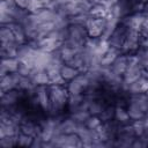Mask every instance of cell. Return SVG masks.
I'll list each match as a JSON object with an SVG mask.
<instances>
[{
    "instance_id": "cell-13",
    "label": "cell",
    "mask_w": 148,
    "mask_h": 148,
    "mask_svg": "<svg viewBox=\"0 0 148 148\" xmlns=\"http://www.w3.org/2000/svg\"><path fill=\"white\" fill-rule=\"evenodd\" d=\"M114 119L120 125L128 124L131 118H130L127 109H125L124 106H116V109H114Z\"/></svg>"
},
{
    "instance_id": "cell-5",
    "label": "cell",
    "mask_w": 148,
    "mask_h": 148,
    "mask_svg": "<svg viewBox=\"0 0 148 148\" xmlns=\"http://www.w3.org/2000/svg\"><path fill=\"white\" fill-rule=\"evenodd\" d=\"M23 90L21 89H12L5 92H1V104L5 108H9L16 104V102L18 101L21 94Z\"/></svg>"
},
{
    "instance_id": "cell-30",
    "label": "cell",
    "mask_w": 148,
    "mask_h": 148,
    "mask_svg": "<svg viewBox=\"0 0 148 148\" xmlns=\"http://www.w3.org/2000/svg\"><path fill=\"white\" fill-rule=\"evenodd\" d=\"M31 71H32V68H31L30 66H28L27 64H24V62L20 61V65H18V69H17L18 74H21L22 76H30V74H31Z\"/></svg>"
},
{
    "instance_id": "cell-1",
    "label": "cell",
    "mask_w": 148,
    "mask_h": 148,
    "mask_svg": "<svg viewBox=\"0 0 148 148\" xmlns=\"http://www.w3.org/2000/svg\"><path fill=\"white\" fill-rule=\"evenodd\" d=\"M49 92H50V101H51L50 111H52L51 114L57 116V113L68 104L69 92L67 88L58 84H49Z\"/></svg>"
},
{
    "instance_id": "cell-29",
    "label": "cell",
    "mask_w": 148,
    "mask_h": 148,
    "mask_svg": "<svg viewBox=\"0 0 148 148\" xmlns=\"http://www.w3.org/2000/svg\"><path fill=\"white\" fill-rule=\"evenodd\" d=\"M102 123H103V121L101 120V118H99L98 116H92V114H91V116L87 119L86 126H87L88 128H90V130H96Z\"/></svg>"
},
{
    "instance_id": "cell-33",
    "label": "cell",
    "mask_w": 148,
    "mask_h": 148,
    "mask_svg": "<svg viewBox=\"0 0 148 148\" xmlns=\"http://www.w3.org/2000/svg\"><path fill=\"white\" fill-rule=\"evenodd\" d=\"M14 3H15L17 7H20V8L27 10V7H28V0H14Z\"/></svg>"
},
{
    "instance_id": "cell-4",
    "label": "cell",
    "mask_w": 148,
    "mask_h": 148,
    "mask_svg": "<svg viewBox=\"0 0 148 148\" xmlns=\"http://www.w3.org/2000/svg\"><path fill=\"white\" fill-rule=\"evenodd\" d=\"M62 44H64V42L54 39V38L50 37V36H45V37H43L42 39L38 40V49L52 53L54 51H58L61 47Z\"/></svg>"
},
{
    "instance_id": "cell-22",
    "label": "cell",
    "mask_w": 148,
    "mask_h": 148,
    "mask_svg": "<svg viewBox=\"0 0 148 148\" xmlns=\"http://www.w3.org/2000/svg\"><path fill=\"white\" fill-rule=\"evenodd\" d=\"M0 39L1 42H15V36L12 29L8 25H2L0 29Z\"/></svg>"
},
{
    "instance_id": "cell-28",
    "label": "cell",
    "mask_w": 148,
    "mask_h": 148,
    "mask_svg": "<svg viewBox=\"0 0 148 148\" xmlns=\"http://www.w3.org/2000/svg\"><path fill=\"white\" fill-rule=\"evenodd\" d=\"M17 146V135L15 136H5L0 139V147L2 148H9Z\"/></svg>"
},
{
    "instance_id": "cell-20",
    "label": "cell",
    "mask_w": 148,
    "mask_h": 148,
    "mask_svg": "<svg viewBox=\"0 0 148 148\" xmlns=\"http://www.w3.org/2000/svg\"><path fill=\"white\" fill-rule=\"evenodd\" d=\"M110 47H111V45H110L109 39H104V38L99 37V38H98V43H97L95 53L98 54V56H101V57H103V56L110 50Z\"/></svg>"
},
{
    "instance_id": "cell-25",
    "label": "cell",
    "mask_w": 148,
    "mask_h": 148,
    "mask_svg": "<svg viewBox=\"0 0 148 148\" xmlns=\"http://www.w3.org/2000/svg\"><path fill=\"white\" fill-rule=\"evenodd\" d=\"M32 141H34V136H31V135L24 134L22 132H20L17 134V146H21V147H31Z\"/></svg>"
},
{
    "instance_id": "cell-35",
    "label": "cell",
    "mask_w": 148,
    "mask_h": 148,
    "mask_svg": "<svg viewBox=\"0 0 148 148\" xmlns=\"http://www.w3.org/2000/svg\"><path fill=\"white\" fill-rule=\"evenodd\" d=\"M146 94H147V96H148V91H147ZM147 113H148V108H147Z\"/></svg>"
},
{
    "instance_id": "cell-27",
    "label": "cell",
    "mask_w": 148,
    "mask_h": 148,
    "mask_svg": "<svg viewBox=\"0 0 148 148\" xmlns=\"http://www.w3.org/2000/svg\"><path fill=\"white\" fill-rule=\"evenodd\" d=\"M42 8H44V6H43L40 0H28V7H27L28 13L35 14L38 10H40Z\"/></svg>"
},
{
    "instance_id": "cell-8",
    "label": "cell",
    "mask_w": 148,
    "mask_h": 148,
    "mask_svg": "<svg viewBox=\"0 0 148 148\" xmlns=\"http://www.w3.org/2000/svg\"><path fill=\"white\" fill-rule=\"evenodd\" d=\"M126 68H127V54L120 53L117 57V59L113 61V64L111 65V69L117 75L123 76V74L125 73Z\"/></svg>"
},
{
    "instance_id": "cell-23",
    "label": "cell",
    "mask_w": 148,
    "mask_h": 148,
    "mask_svg": "<svg viewBox=\"0 0 148 148\" xmlns=\"http://www.w3.org/2000/svg\"><path fill=\"white\" fill-rule=\"evenodd\" d=\"M114 109L113 106H105L104 110L99 113V118L103 123H108V121H111L113 118H114Z\"/></svg>"
},
{
    "instance_id": "cell-17",
    "label": "cell",
    "mask_w": 148,
    "mask_h": 148,
    "mask_svg": "<svg viewBox=\"0 0 148 148\" xmlns=\"http://www.w3.org/2000/svg\"><path fill=\"white\" fill-rule=\"evenodd\" d=\"M127 111L130 114L131 120H139V119H143L146 116V112L143 110H141L136 104L134 103H128L127 105Z\"/></svg>"
},
{
    "instance_id": "cell-34",
    "label": "cell",
    "mask_w": 148,
    "mask_h": 148,
    "mask_svg": "<svg viewBox=\"0 0 148 148\" xmlns=\"http://www.w3.org/2000/svg\"><path fill=\"white\" fill-rule=\"evenodd\" d=\"M145 69H146V71H148V62L146 64V67H145Z\"/></svg>"
},
{
    "instance_id": "cell-15",
    "label": "cell",
    "mask_w": 148,
    "mask_h": 148,
    "mask_svg": "<svg viewBox=\"0 0 148 148\" xmlns=\"http://www.w3.org/2000/svg\"><path fill=\"white\" fill-rule=\"evenodd\" d=\"M121 52L117 49H113V47H110V50L102 57L101 59V65L102 66H111L113 64V61L117 59V57L120 54Z\"/></svg>"
},
{
    "instance_id": "cell-12",
    "label": "cell",
    "mask_w": 148,
    "mask_h": 148,
    "mask_svg": "<svg viewBox=\"0 0 148 148\" xmlns=\"http://www.w3.org/2000/svg\"><path fill=\"white\" fill-rule=\"evenodd\" d=\"M60 73L62 75V77L65 79V81H71V80L75 79L81 72H80V69H77V68H75L73 66L64 64L61 66V68H60Z\"/></svg>"
},
{
    "instance_id": "cell-31",
    "label": "cell",
    "mask_w": 148,
    "mask_h": 148,
    "mask_svg": "<svg viewBox=\"0 0 148 148\" xmlns=\"http://www.w3.org/2000/svg\"><path fill=\"white\" fill-rule=\"evenodd\" d=\"M14 22H15V20H14V17L10 14H8V13H0V23L2 25H9V24H12Z\"/></svg>"
},
{
    "instance_id": "cell-26",
    "label": "cell",
    "mask_w": 148,
    "mask_h": 148,
    "mask_svg": "<svg viewBox=\"0 0 148 148\" xmlns=\"http://www.w3.org/2000/svg\"><path fill=\"white\" fill-rule=\"evenodd\" d=\"M132 127H133V132L135 136H141L145 133L146 126L143 123V119H139V120H133L132 123Z\"/></svg>"
},
{
    "instance_id": "cell-18",
    "label": "cell",
    "mask_w": 148,
    "mask_h": 148,
    "mask_svg": "<svg viewBox=\"0 0 148 148\" xmlns=\"http://www.w3.org/2000/svg\"><path fill=\"white\" fill-rule=\"evenodd\" d=\"M90 112L88 110H84V109H77L75 110L74 112L71 113V117L77 123V124H86L87 119L90 117Z\"/></svg>"
},
{
    "instance_id": "cell-14",
    "label": "cell",
    "mask_w": 148,
    "mask_h": 148,
    "mask_svg": "<svg viewBox=\"0 0 148 148\" xmlns=\"http://www.w3.org/2000/svg\"><path fill=\"white\" fill-rule=\"evenodd\" d=\"M108 14H109V9L103 3L92 5L89 10V15L91 17H96V18H104Z\"/></svg>"
},
{
    "instance_id": "cell-19",
    "label": "cell",
    "mask_w": 148,
    "mask_h": 148,
    "mask_svg": "<svg viewBox=\"0 0 148 148\" xmlns=\"http://www.w3.org/2000/svg\"><path fill=\"white\" fill-rule=\"evenodd\" d=\"M66 88H67L69 95H79V94H83V91H84V88L82 87V84L79 82V80L76 77L68 81Z\"/></svg>"
},
{
    "instance_id": "cell-2",
    "label": "cell",
    "mask_w": 148,
    "mask_h": 148,
    "mask_svg": "<svg viewBox=\"0 0 148 148\" xmlns=\"http://www.w3.org/2000/svg\"><path fill=\"white\" fill-rule=\"evenodd\" d=\"M105 25H106L105 17L104 18H96V17H91V16L87 20V22L84 24V27L87 29V32H88V36L94 37V38H97V37L102 36Z\"/></svg>"
},
{
    "instance_id": "cell-9",
    "label": "cell",
    "mask_w": 148,
    "mask_h": 148,
    "mask_svg": "<svg viewBox=\"0 0 148 148\" xmlns=\"http://www.w3.org/2000/svg\"><path fill=\"white\" fill-rule=\"evenodd\" d=\"M21 132L20 125L13 123H1L0 124V139L5 136H15Z\"/></svg>"
},
{
    "instance_id": "cell-16",
    "label": "cell",
    "mask_w": 148,
    "mask_h": 148,
    "mask_svg": "<svg viewBox=\"0 0 148 148\" xmlns=\"http://www.w3.org/2000/svg\"><path fill=\"white\" fill-rule=\"evenodd\" d=\"M59 52H60V57H61V59H62V61L65 62V64H67L68 61H71L74 57H75V54L77 53L76 52V50H74L73 47H71V46H68L67 44H62L61 45V47L59 49Z\"/></svg>"
},
{
    "instance_id": "cell-24",
    "label": "cell",
    "mask_w": 148,
    "mask_h": 148,
    "mask_svg": "<svg viewBox=\"0 0 148 148\" xmlns=\"http://www.w3.org/2000/svg\"><path fill=\"white\" fill-rule=\"evenodd\" d=\"M49 77H50V84H58V86H64L65 79L62 77L60 71H54V72H47Z\"/></svg>"
},
{
    "instance_id": "cell-7",
    "label": "cell",
    "mask_w": 148,
    "mask_h": 148,
    "mask_svg": "<svg viewBox=\"0 0 148 148\" xmlns=\"http://www.w3.org/2000/svg\"><path fill=\"white\" fill-rule=\"evenodd\" d=\"M31 80L36 86H49L50 84V77L46 72V69H32L30 74Z\"/></svg>"
},
{
    "instance_id": "cell-32",
    "label": "cell",
    "mask_w": 148,
    "mask_h": 148,
    "mask_svg": "<svg viewBox=\"0 0 148 148\" xmlns=\"http://www.w3.org/2000/svg\"><path fill=\"white\" fill-rule=\"evenodd\" d=\"M136 82L139 84V88H140L141 92H147L148 91V79L147 77L141 76L139 80H136Z\"/></svg>"
},
{
    "instance_id": "cell-10",
    "label": "cell",
    "mask_w": 148,
    "mask_h": 148,
    "mask_svg": "<svg viewBox=\"0 0 148 148\" xmlns=\"http://www.w3.org/2000/svg\"><path fill=\"white\" fill-rule=\"evenodd\" d=\"M0 89H1V92L8 91V90H12V89H17V84H16V82L13 79V75L10 73L1 76V79H0Z\"/></svg>"
},
{
    "instance_id": "cell-6",
    "label": "cell",
    "mask_w": 148,
    "mask_h": 148,
    "mask_svg": "<svg viewBox=\"0 0 148 148\" xmlns=\"http://www.w3.org/2000/svg\"><path fill=\"white\" fill-rule=\"evenodd\" d=\"M20 60L17 58H3L0 65V76H3L8 73L17 72Z\"/></svg>"
},
{
    "instance_id": "cell-11",
    "label": "cell",
    "mask_w": 148,
    "mask_h": 148,
    "mask_svg": "<svg viewBox=\"0 0 148 148\" xmlns=\"http://www.w3.org/2000/svg\"><path fill=\"white\" fill-rule=\"evenodd\" d=\"M76 127H77V123L72 117L61 120L60 125H59V128H60L61 133H65V134L76 133Z\"/></svg>"
},
{
    "instance_id": "cell-21",
    "label": "cell",
    "mask_w": 148,
    "mask_h": 148,
    "mask_svg": "<svg viewBox=\"0 0 148 148\" xmlns=\"http://www.w3.org/2000/svg\"><path fill=\"white\" fill-rule=\"evenodd\" d=\"M104 108H105V105H104L101 101H98L97 98H95V99H92V101L90 102L89 108H88V111H89L90 114H92V116H99V113L104 110Z\"/></svg>"
},
{
    "instance_id": "cell-3",
    "label": "cell",
    "mask_w": 148,
    "mask_h": 148,
    "mask_svg": "<svg viewBox=\"0 0 148 148\" xmlns=\"http://www.w3.org/2000/svg\"><path fill=\"white\" fill-rule=\"evenodd\" d=\"M35 95L38 98L39 106L44 111H50L51 101H50L49 86H36V88H35Z\"/></svg>"
}]
</instances>
